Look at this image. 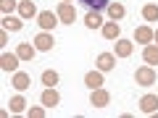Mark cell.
<instances>
[{"label": "cell", "mask_w": 158, "mask_h": 118, "mask_svg": "<svg viewBox=\"0 0 158 118\" xmlns=\"http://www.w3.org/2000/svg\"><path fill=\"white\" fill-rule=\"evenodd\" d=\"M0 11H3V16H11L13 11H19V3L16 0H0Z\"/></svg>", "instance_id": "24"}, {"label": "cell", "mask_w": 158, "mask_h": 118, "mask_svg": "<svg viewBox=\"0 0 158 118\" xmlns=\"http://www.w3.org/2000/svg\"><path fill=\"white\" fill-rule=\"evenodd\" d=\"M19 16H21V18H34V16H40L34 0H19Z\"/></svg>", "instance_id": "12"}, {"label": "cell", "mask_w": 158, "mask_h": 118, "mask_svg": "<svg viewBox=\"0 0 158 118\" xmlns=\"http://www.w3.org/2000/svg\"><path fill=\"white\" fill-rule=\"evenodd\" d=\"M82 3H85L90 11H103V8H108V3H111V0H82Z\"/></svg>", "instance_id": "25"}, {"label": "cell", "mask_w": 158, "mask_h": 118, "mask_svg": "<svg viewBox=\"0 0 158 118\" xmlns=\"http://www.w3.org/2000/svg\"><path fill=\"white\" fill-rule=\"evenodd\" d=\"M100 32H103V37L111 39V42L121 37V26H118V21H106V24L100 26Z\"/></svg>", "instance_id": "10"}, {"label": "cell", "mask_w": 158, "mask_h": 118, "mask_svg": "<svg viewBox=\"0 0 158 118\" xmlns=\"http://www.w3.org/2000/svg\"><path fill=\"white\" fill-rule=\"evenodd\" d=\"M85 84L90 87V89H100V87L106 84V81H103V71L100 68H98V71H87L85 73Z\"/></svg>", "instance_id": "13"}, {"label": "cell", "mask_w": 158, "mask_h": 118, "mask_svg": "<svg viewBox=\"0 0 158 118\" xmlns=\"http://www.w3.org/2000/svg\"><path fill=\"white\" fill-rule=\"evenodd\" d=\"M140 110L145 113V116L158 113V95H145V97L140 100Z\"/></svg>", "instance_id": "7"}, {"label": "cell", "mask_w": 158, "mask_h": 118, "mask_svg": "<svg viewBox=\"0 0 158 118\" xmlns=\"http://www.w3.org/2000/svg\"><path fill=\"white\" fill-rule=\"evenodd\" d=\"M19 63H21V58H19L16 53H3V55H0V68H3V71L16 73L19 71Z\"/></svg>", "instance_id": "5"}, {"label": "cell", "mask_w": 158, "mask_h": 118, "mask_svg": "<svg viewBox=\"0 0 158 118\" xmlns=\"http://www.w3.org/2000/svg\"><path fill=\"white\" fill-rule=\"evenodd\" d=\"M153 34H156V32H153L150 26H137L135 29V42H137V45H150Z\"/></svg>", "instance_id": "14"}, {"label": "cell", "mask_w": 158, "mask_h": 118, "mask_svg": "<svg viewBox=\"0 0 158 118\" xmlns=\"http://www.w3.org/2000/svg\"><path fill=\"white\" fill-rule=\"evenodd\" d=\"M103 24H106V21H103L100 11H90V13L85 16V26H87V29H100Z\"/></svg>", "instance_id": "17"}, {"label": "cell", "mask_w": 158, "mask_h": 118, "mask_svg": "<svg viewBox=\"0 0 158 118\" xmlns=\"http://www.w3.org/2000/svg\"><path fill=\"white\" fill-rule=\"evenodd\" d=\"M135 81L140 87H153L156 84V66H142L135 71Z\"/></svg>", "instance_id": "1"}, {"label": "cell", "mask_w": 158, "mask_h": 118, "mask_svg": "<svg viewBox=\"0 0 158 118\" xmlns=\"http://www.w3.org/2000/svg\"><path fill=\"white\" fill-rule=\"evenodd\" d=\"M24 26V18L21 16H3V29H8V32H19V29Z\"/></svg>", "instance_id": "15"}, {"label": "cell", "mask_w": 158, "mask_h": 118, "mask_svg": "<svg viewBox=\"0 0 158 118\" xmlns=\"http://www.w3.org/2000/svg\"><path fill=\"white\" fill-rule=\"evenodd\" d=\"M34 53H37V47H34V45H29V42H21V45L16 47V55L21 58V61H32V58H34Z\"/></svg>", "instance_id": "19"}, {"label": "cell", "mask_w": 158, "mask_h": 118, "mask_svg": "<svg viewBox=\"0 0 158 118\" xmlns=\"http://www.w3.org/2000/svg\"><path fill=\"white\" fill-rule=\"evenodd\" d=\"M108 16H111V21H121L124 18V13H127V8L121 6V3H108Z\"/></svg>", "instance_id": "20"}, {"label": "cell", "mask_w": 158, "mask_h": 118, "mask_svg": "<svg viewBox=\"0 0 158 118\" xmlns=\"http://www.w3.org/2000/svg\"><path fill=\"white\" fill-rule=\"evenodd\" d=\"M56 13H58V18H61V24H74V18H77V8L71 6V3H58V8H56Z\"/></svg>", "instance_id": "4"}, {"label": "cell", "mask_w": 158, "mask_h": 118, "mask_svg": "<svg viewBox=\"0 0 158 118\" xmlns=\"http://www.w3.org/2000/svg\"><path fill=\"white\" fill-rule=\"evenodd\" d=\"M8 105H11V113H24V110H27V100H24L21 95L11 97V102H8Z\"/></svg>", "instance_id": "22"}, {"label": "cell", "mask_w": 158, "mask_h": 118, "mask_svg": "<svg viewBox=\"0 0 158 118\" xmlns=\"http://www.w3.org/2000/svg\"><path fill=\"white\" fill-rule=\"evenodd\" d=\"M32 45L37 47L40 53H50V50H53V45H56V39H53V34H50V32H40L37 37L32 39Z\"/></svg>", "instance_id": "3"}, {"label": "cell", "mask_w": 158, "mask_h": 118, "mask_svg": "<svg viewBox=\"0 0 158 118\" xmlns=\"http://www.w3.org/2000/svg\"><path fill=\"white\" fill-rule=\"evenodd\" d=\"M142 61H145L148 66H158V45H145V50H142Z\"/></svg>", "instance_id": "16"}, {"label": "cell", "mask_w": 158, "mask_h": 118, "mask_svg": "<svg viewBox=\"0 0 158 118\" xmlns=\"http://www.w3.org/2000/svg\"><path fill=\"white\" fill-rule=\"evenodd\" d=\"M29 84H32V79H29V73H24V71H16V73H13V87H16L19 92L29 89Z\"/></svg>", "instance_id": "18"}, {"label": "cell", "mask_w": 158, "mask_h": 118, "mask_svg": "<svg viewBox=\"0 0 158 118\" xmlns=\"http://www.w3.org/2000/svg\"><path fill=\"white\" fill-rule=\"evenodd\" d=\"M153 39H156V45H158V29H156V34H153Z\"/></svg>", "instance_id": "28"}, {"label": "cell", "mask_w": 158, "mask_h": 118, "mask_svg": "<svg viewBox=\"0 0 158 118\" xmlns=\"http://www.w3.org/2000/svg\"><path fill=\"white\" fill-rule=\"evenodd\" d=\"M98 68H100L103 73L113 71V68H116V53H100V55H98Z\"/></svg>", "instance_id": "8"}, {"label": "cell", "mask_w": 158, "mask_h": 118, "mask_svg": "<svg viewBox=\"0 0 158 118\" xmlns=\"http://www.w3.org/2000/svg\"><path fill=\"white\" fill-rule=\"evenodd\" d=\"M40 102L45 108H56L58 102H61V95L56 92V87H45V92H42V97H40Z\"/></svg>", "instance_id": "9"}, {"label": "cell", "mask_w": 158, "mask_h": 118, "mask_svg": "<svg viewBox=\"0 0 158 118\" xmlns=\"http://www.w3.org/2000/svg\"><path fill=\"white\" fill-rule=\"evenodd\" d=\"M142 18L145 21H158V6L156 3H145L142 6Z\"/></svg>", "instance_id": "21"}, {"label": "cell", "mask_w": 158, "mask_h": 118, "mask_svg": "<svg viewBox=\"0 0 158 118\" xmlns=\"http://www.w3.org/2000/svg\"><path fill=\"white\" fill-rule=\"evenodd\" d=\"M37 24H40L42 32H53L56 24H61V18H58V13H53V11H42V13L37 16Z\"/></svg>", "instance_id": "2"}, {"label": "cell", "mask_w": 158, "mask_h": 118, "mask_svg": "<svg viewBox=\"0 0 158 118\" xmlns=\"http://www.w3.org/2000/svg\"><path fill=\"white\" fill-rule=\"evenodd\" d=\"M135 53V39H116V58H129Z\"/></svg>", "instance_id": "6"}, {"label": "cell", "mask_w": 158, "mask_h": 118, "mask_svg": "<svg viewBox=\"0 0 158 118\" xmlns=\"http://www.w3.org/2000/svg\"><path fill=\"white\" fill-rule=\"evenodd\" d=\"M8 42V29H3V32H0V45H6Z\"/></svg>", "instance_id": "27"}, {"label": "cell", "mask_w": 158, "mask_h": 118, "mask_svg": "<svg viewBox=\"0 0 158 118\" xmlns=\"http://www.w3.org/2000/svg\"><path fill=\"white\" fill-rule=\"evenodd\" d=\"M108 102H111V95H108L106 89H92V95H90V105H95V108H106Z\"/></svg>", "instance_id": "11"}, {"label": "cell", "mask_w": 158, "mask_h": 118, "mask_svg": "<svg viewBox=\"0 0 158 118\" xmlns=\"http://www.w3.org/2000/svg\"><path fill=\"white\" fill-rule=\"evenodd\" d=\"M42 84L45 87H56L58 84V71H50V68L42 71Z\"/></svg>", "instance_id": "23"}, {"label": "cell", "mask_w": 158, "mask_h": 118, "mask_svg": "<svg viewBox=\"0 0 158 118\" xmlns=\"http://www.w3.org/2000/svg\"><path fill=\"white\" fill-rule=\"evenodd\" d=\"M45 110H48V108L45 105H42V108H29V118H42V116H45Z\"/></svg>", "instance_id": "26"}, {"label": "cell", "mask_w": 158, "mask_h": 118, "mask_svg": "<svg viewBox=\"0 0 158 118\" xmlns=\"http://www.w3.org/2000/svg\"><path fill=\"white\" fill-rule=\"evenodd\" d=\"M63 3H71V0H63Z\"/></svg>", "instance_id": "29"}]
</instances>
